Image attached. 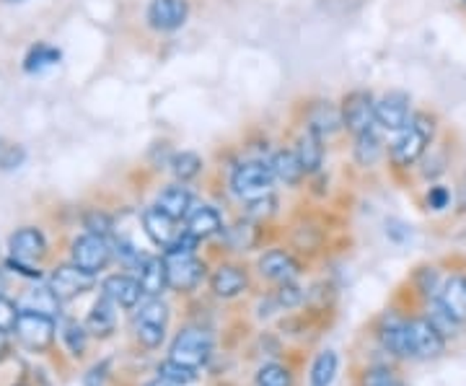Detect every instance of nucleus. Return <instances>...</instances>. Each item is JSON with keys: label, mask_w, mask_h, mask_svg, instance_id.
Here are the masks:
<instances>
[{"label": "nucleus", "mask_w": 466, "mask_h": 386, "mask_svg": "<svg viewBox=\"0 0 466 386\" xmlns=\"http://www.w3.org/2000/svg\"><path fill=\"white\" fill-rule=\"evenodd\" d=\"M435 133H438V117L431 112H412L410 122L401 127L394 143H391V164L397 168L417 167L422 161V156L433 148Z\"/></svg>", "instance_id": "1"}, {"label": "nucleus", "mask_w": 466, "mask_h": 386, "mask_svg": "<svg viewBox=\"0 0 466 386\" xmlns=\"http://www.w3.org/2000/svg\"><path fill=\"white\" fill-rule=\"evenodd\" d=\"M272 185H275V171H272L269 161L251 158V161H244V164L233 168L231 189L244 200L267 195L272 189Z\"/></svg>", "instance_id": "2"}, {"label": "nucleus", "mask_w": 466, "mask_h": 386, "mask_svg": "<svg viewBox=\"0 0 466 386\" xmlns=\"http://www.w3.org/2000/svg\"><path fill=\"white\" fill-rule=\"evenodd\" d=\"M339 112H342V127L352 137L376 127V99L366 88H355V91L345 94Z\"/></svg>", "instance_id": "3"}, {"label": "nucleus", "mask_w": 466, "mask_h": 386, "mask_svg": "<svg viewBox=\"0 0 466 386\" xmlns=\"http://www.w3.org/2000/svg\"><path fill=\"white\" fill-rule=\"evenodd\" d=\"M210 353H213V337L198 327H187L171 342V361L189 366V369L205 366Z\"/></svg>", "instance_id": "4"}, {"label": "nucleus", "mask_w": 466, "mask_h": 386, "mask_svg": "<svg viewBox=\"0 0 466 386\" xmlns=\"http://www.w3.org/2000/svg\"><path fill=\"white\" fill-rule=\"evenodd\" d=\"M407 350L410 358L431 361L446 350L443 332L431 320H407Z\"/></svg>", "instance_id": "5"}, {"label": "nucleus", "mask_w": 466, "mask_h": 386, "mask_svg": "<svg viewBox=\"0 0 466 386\" xmlns=\"http://www.w3.org/2000/svg\"><path fill=\"white\" fill-rule=\"evenodd\" d=\"M412 117V99L407 91H386L376 99V125L386 133H400Z\"/></svg>", "instance_id": "6"}, {"label": "nucleus", "mask_w": 466, "mask_h": 386, "mask_svg": "<svg viewBox=\"0 0 466 386\" xmlns=\"http://www.w3.org/2000/svg\"><path fill=\"white\" fill-rule=\"evenodd\" d=\"M167 272H168V288L174 290H192L200 286L205 278V265L198 259L195 252H167Z\"/></svg>", "instance_id": "7"}, {"label": "nucleus", "mask_w": 466, "mask_h": 386, "mask_svg": "<svg viewBox=\"0 0 466 386\" xmlns=\"http://www.w3.org/2000/svg\"><path fill=\"white\" fill-rule=\"evenodd\" d=\"M70 254H73V265H76V268L96 275L99 269H104L109 265V259H112V247H109L106 236L86 234L78 236V239L73 241V252Z\"/></svg>", "instance_id": "8"}, {"label": "nucleus", "mask_w": 466, "mask_h": 386, "mask_svg": "<svg viewBox=\"0 0 466 386\" xmlns=\"http://www.w3.org/2000/svg\"><path fill=\"white\" fill-rule=\"evenodd\" d=\"M16 337L32 350H45L55 340V321L47 314H36V311H26L21 309L16 321Z\"/></svg>", "instance_id": "9"}, {"label": "nucleus", "mask_w": 466, "mask_h": 386, "mask_svg": "<svg viewBox=\"0 0 466 386\" xmlns=\"http://www.w3.org/2000/svg\"><path fill=\"white\" fill-rule=\"evenodd\" d=\"M303 122H306L303 127L311 130V133H317L321 140L334 137L339 130H345V127H342V112H339V107L332 104V101L324 99L311 101V104L306 107Z\"/></svg>", "instance_id": "10"}, {"label": "nucleus", "mask_w": 466, "mask_h": 386, "mask_svg": "<svg viewBox=\"0 0 466 386\" xmlns=\"http://www.w3.org/2000/svg\"><path fill=\"white\" fill-rule=\"evenodd\" d=\"M189 18L187 0H150L148 24L156 32H177Z\"/></svg>", "instance_id": "11"}, {"label": "nucleus", "mask_w": 466, "mask_h": 386, "mask_svg": "<svg viewBox=\"0 0 466 386\" xmlns=\"http://www.w3.org/2000/svg\"><path fill=\"white\" fill-rule=\"evenodd\" d=\"M94 286V275L86 272V269L76 268V265H66V268H57L50 275V288L57 293L60 301L67 299H76L81 296L84 290Z\"/></svg>", "instance_id": "12"}, {"label": "nucleus", "mask_w": 466, "mask_h": 386, "mask_svg": "<svg viewBox=\"0 0 466 386\" xmlns=\"http://www.w3.org/2000/svg\"><path fill=\"white\" fill-rule=\"evenodd\" d=\"M177 223H179V220L171 218V216L164 213L158 205H153V208H148V210L143 213V229H146V234H148V239L153 244H158V247H164V249H168L184 231Z\"/></svg>", "instance_id": "13"}, {"label": "nucleus", "mask_w": 466, "mask_h": 386, "mask_svg": "<svg viewBox=\"0 0 466 386\" xmlns=\"http://www.w3.org/2000/svg\"><path fill=\"white\" fill-rule=\"evenodd\" d=\"M259 275L272 283H293L299 278V262L285 249H269L259 257Z\"/></svg>", "instance_id": "14"}, {"label": "nucleus", "mask_w": 466, "mask_h": 386, "mask_svg": "<svg viewBox=\"0 0 466 386\" xmlns=\"http://www.w3.org/2000/svg\"><path fill=\"white\" fill-rule=\"evenodd\" d=\"M101 290H104V296L109 301H115L122 309H133L140 301V296H146L143 288H140V280L130 278V275H109L101 283Z\"/></svg>", "instance_id": "15"}, {"label": "nucleus", "mask_w": 466, "mask_h": 386, "mask_svg": "<svg viewBox=\"0 0 466 386\" xmlns=\"http://www.w3.org/2000/svg\"><path fill=\"white\" fill-rule=\"evenodd\" d=\"M137 280H140V288H143L146 296H150V299L161 296L168 288L167 259L164 257H150V254H146L143 262L137 265Z\"/></svg>", "instance_id": "16"}, {"label": "nucleus", "mask_w": 466, "mask_h": 386, "mask_svg": "<svg viewBox=\"0 0 466 386\" xmlns=\"http://www.w3.org/2000/svg\"><path fill=\"white\" fill-rule=\"evenodd\" d=\"M438 303L451 320L464 324L466 321V275H451L449 280L441 286Z\"/></svg>", "instance_id": "17"}, {"label": "nucleus", "mask_w": 466, "mask_h": 386, "mask_svg": "<svg viewBox=\"0 0 466 386\" xmlns=\"http://www.w3.org/2000/svg\"><path fill=\"white\" fill-rule=\"evenodd\" d=\"M8 249H11L14 259L36 262V259H42L45 252H47V241H45L42 231H36V229H21V231H16V234L8 239Z\"/></svg>", "instance_id": "18"}, {"label": "nucleus", "mask_w": 466, "mask_h": 386, "mask_svg": "<svg viewBox=\"0 0 466 386\" xmlns=\"http://www.w3.org/2000/svg\"><path fill=\"white\" fill-rule=\"evenodd\" d=\"M210 286H213V293L220 296V299H236L238 293L247 290L249 278H247L244 269L236 268V265H220L210 278Z\"/></svg>", "instance_id": "19"}, {"label": "nucleus", "mask_w": 466, "mask_h": 386, "mask_svg": "<svg viewBox=\"0 0 466 386\" xmlns=\"http://www.w3.org/2000/svg\"><path fill=\"white\" fill-rule=\"evenodd\" d=\"M192 202H195L192 192L179 182V185H171L167 187V189H161V195H158L156 205H158L164 213H168L171 218L182 220L192 213Z\"/></svg>", "instance_id": "20"}, {"label": "nucleus", "mask_w": 466, "mask_h": 386, "mask_svg": "<svg viewBox=\"0 0 466 386\" xmlns=\"http://www.w3.org/2000/svg\"><path fill=\"white\" fill-rule=\"evenodd\" d=\"M269 164H272V171H275V179H280L288 187L300 185V179L306 177V168H303V164H300V158L296 156L293 148L275 151L272 158H269Z\"/></svg>", "instance_id": "21"}, {"label": "nucleus", "mask_w": 466, "mask_h": 386, "mask_svg": "<svg viewBox=\"0 0 466 386\" xmlns=\"http://www.w3.org/2000/svg\"><path fill=\"white\" fill-rule=\"evenodd\" d=\"M293 151H296V156L300 158L306 174H317L319 168H321V164H324V140H321L317 133L306 130V127H303V133L299 135Z\"/></svg>", "instance_id": "22"}, {"label": "nucleus", "mask_w": 466, "mask_h": 386, "mask_svg": "<svg viewBox=\"0 0 466 386\" xmlns=\"http://www.w3.org/2000/svg\"><path fill=\"white\" fill-rule=\"evenodd\" d=\"M187 231L195 236V239H210L223 231V218L216 208L210 205H200L195 208L189 216H187Z\"/></svg>", "instance_id": "23"}, {"label": "nucleus", "mask_w": 466, "mask_h": 386, "mask_svg": "<svg viewBox=\"0 0 466 386\" xmlns=\"http://www.w3.org/2000/svg\"><path fill=\"white\" fill-rule=\"evenodd\" d=\"M383 156V140L376 133V127H370L366 133L355 135V146H352V158L358 167H376L379 158Z\"/></svg>", "instance_id": "24"}, {"label": "nucleus", "mask_w": 466, "mask_h": 386, "mask_svg": "<svg viewBox=\"0 0 466 386\" xmlns=\"http://www.w3.org/2000/svg\"><path fill=\"white\" fill-rule=\"evenodd\" d=\"M168 167H171V174L177 177V182H192V179H198L202 171V158L195 151H179L171 156V161H168Z\"/></svg>", "instance_id": "25"}, {"label": "nucleus", "mask_w": 466, "mask_h": 386, "mask_svg": "<svg viewBox=\"0 0 466 386\" xmlns=\"http://www.w3.org/2000/svg\"><path fill=\"white\" fill-rule=\"evenodd\" d=\"M21 309L55 317V311L60 309V299H57V293H55L52 288H34V290H29V293L24 296Z\"/></svg>", "instance_id": "26"}, {"label": "nucleus", "mask_w": 466, "mask_h": 386, "mask_svg": "<svg viewBox=\"0 0 466 386\" xmlns=\"http://www.w3.org/2000/svg\"><path fill=\"white\" fill-rule=\"evenodd\" d=\"M115 301H109L106 296H101L99 301L94 303L91 317H88V330L96 335H109L115 330Z\"/></svg>", "instance_id": "27"}, {"label": "nucleus", "mask_w": 466, "mask_h": 386, "mask_svg": "<svg viewBox=\"0 0 466 386\" xmlns=\"http://www.w3.org/2000/svg\"><path fill=\"white\" fill-rule=\"evenodd\" d=\"M158 379H164L171 386H187L198 379V369H189V366H182V363L168 358L158 366Z\"/></svg>", "instance_id": "28"}, {"label": "nucleus", "mask_w": 466, "mask_h": 386, "mask_svg": "<svg viewBox=\"0 0 466 386\" xmlns=\"http://www.w3.org/2000/svg\"><path fill=\"white\" fill-rule=\"evenodd\" d=\"M337 373V355L334 350H324L311 366V386H329Z\"/></svg>", "instance_id": "29"}, {"label": "nucleus", "mask_w": 466, "mask_h": 386, "mask_svg": "<svg viewBox=\"0 0 466 386\" xmlns=\"http://www.w3.org/2000/svg\"><path fill=\"white\" fill-rule=\"evenodd\" d=\"M135 321L137 324H156V327H167L168 321V306L161 299H150L146 301L137 314H135Z\"/></svg>", "instance_id": "30"}, {"label": "nucleus", "mask_w": 466, "mask_h": 386, "mask_svg": "<svg viewBox=\"0 0 466 386\" xmlns=\"http://www.w3.org/2000/svg\"><path fill=\"white\" fill-rule=\"evenodd\" d=\"M57 63H60V50L47 47V45H39V47H34V50L29 52V57H26V70H29V73H42V70L57 66Z\"/></svg>", "instance_id": "31"}, {"label": "nucleus", "mask_w": 466, "mask_h": 386, "mask_svg": "<svg viewBox=\"0 0 466 386\" xmlns=\"http://www.w3.org/2000/svg\"><path fill=\"white\" fill-rule=\"evenodd\" d=\"M422 177H431V179H435L438 174H443L446 171V167H449V153H446V148L443 146H435L431 151L422 156Z\"/></svg>", "instance_id": "32"}, {"label": "nucleus", "mask_w": 466, "mask_h": 386, "mask_svg": "<svg viewBox=\"0 0 466 386\" xmlns=\"http://www.w3.org/2000/svg\"><path fill=\"white\" fill-rule=\"evenodd\" d=\"M275 208H278V200H275V195H259V198H251L247 200V208H244V216L249 220H267L272 213H275Z\"/></svg>", "instance_id": "33"}, {"label": "nucleus", "mask_w": 466, "mask_h": 386, "mask_svg": "<svg viewBox=\"0 0 466 386\" xmlns=\"http://www.w3.org/2000/svg\"><path fill=\"white\" fill-rule=\"evenodd\" d=\"M257 384L259 386H290V373L278 363L262 366L257 373Z\"/></svg>", "instance_id": "34"}, {"label": "nucleus", "mask_w": 466, "mask_h": 386, "mask_svg": "<svg viewBox=\"0 0 466 386\" xmlns=\"http://www.w3.org/2000/svg\"><path fill=\"white\" fill-rule=\"evenodd\" d=\"M425 205L428 210L433 213H443L451 208V189L443 185H433L428 192H425Z\"/></svg>", "instance_id": "35"}, {"label": "nucleus", "mask_w": 466, "mask_h": 386, "mask_svg": "<svg viewBox=\"0 0 466 386\" xmlns=\"http://www.w3.org/2000/svg\"><path fill=\"white\" fill-rule=\"evenodd\" d=\"M135 335L143 345L148 348H158L164 342V335H167V327H156V324H137L135 321Z\"/></svg>", "instance_id": "36"}, {"label": "nucleus", "mask_w": 466, "mask_h": 386, "mask_svg": "<svg viewBox=\"0 0 466 386\" xmlns=\"http://www.w3.org/2000/svg\"><path fill=\"white\" fill-rule=\"evenodd\" d=\"M63 340H66L67 350L73 355H81L86 350V330L84 327H78V324H66V330H63Z\"/></svg>", "instance_id": "37"}, {"label": "nucleus", "mask_w": 466, "mask_h": 386, "mask_svg": "<svg viewBox=\"0 0 466 386\" xmlns=\"http://www.w3.org/2000/svg\"><path fill=\"white\" fill-rule=\"evenodd\" d=\"M24 161V151L16 143H8L0 137V168H18Z\"/></svg>", "instance_id": "38"}, {"label": "nucleus", "mask_w": 466, "mask_h": 386, "mask_svg": "<svg viewBox=\"0 0 466 386\" xmlns=\"http://www.w3.org/2000/svg\"><path fill=\"white\" fill-rule=\"evenodd\" d=\"M18 314L21 311L16 309V303L0 296V332H14L16 330Z\"/></svg>", "instance_id": "39"}, {"label": "nucleus", "mask_w": 466, "mask_h": 386, "mask_svg": "<svg viewBox=\"0 0 466 386\" xmlns=\"http://www.w3.org/2000/svg\"><path fill=\"white\" fill-rule=\"evenodd\" d=\"M363 386H404L391 373V371H386V369H373V371H368L366 373V379H363Z\"/></svg>", "instance_id": "40"}, {"label": "nucleus", "mask_w": 466, "mask_h": 386, "mask_svg": "<svg viewBox=\"0 0 466 386\" xmlns=\"http://www.w3.org/2000/svg\"><path fill=\"white\" fill-rule=\"evenodd\" d=\"M86 229H88V234L106 236L112 231V218L104 216V213H91V216L86 218Z\"/></svg>", "instance_id": "41"}, {"label": "nucleus", "mask_w": 466, "mask_h": 386, "mask_svg": "<svg viewBox=\"0 0 466 386\" xmlns=\"http://www.w3.org/2000/svg\"><path fill=\"white\" fill-rule=\"evenodd\" d=\"M278 299L283 306H296L300 301V288L293 286V283H283L280 286V293H278Z\"/></svg>", "instance_id": "42"}, {"label": "nucleus", "mask_w": 466, "mask_h": 386, "mask_svg": "<svg viewBox=\"0 0 466 386\" xmlns=\"http://www.w3.org/2000/svg\"><path fill=\"white\" fill-rule=\"evenodd\" d=\"M456 208L466 213V168L461 171V177H459V187H456Z\"/></svg>", "instance_id": "43"}, {"label": "nucleus", "mask_w": 466, "mask_h": 386, "mask_svg": "<svg viewBox=\"0 0 466 386\" xmlns=\"http://www.w3.org/2000/svg\"><path fill=\"white\" fill-rule=\"evenodd\" d=\"M106 371V366H96V369H91V373L86 376V386H101L104 384V373Z\"/></svg>", "instance_id": "44"}, {"label": "nucleus", "mask_w": 466, "mask_h": 386, "mask_svg": "<svg viewBox=\"0 0 466 386\" xmlns=\"http://www.w3.org/2000/svg\"><path fill=\"white\" fill-rule=\"evenodd\" d=\"M5 348H8V340H5V332H0V355L5 353Z\"/></svg>", "instance_id": "45"}, {"label": "nucleus", "mask_w": 466, "mask_h": 386, "mask_svg": "<svg viewBox=\"0 0 466 386\" xmlns=\"http://www.w3.org/2000/svg\"><path fill=\"white\" fill-rule=\"evenodd\" d=\"M3 290H5V275H3V269H0V296H3Z\"/></svg>", "instance_id": "46"}, {"label": "nucleus", "mask_w": 466, "mask_h": 386, "mask_svg": "<svg viewBox=\"0 0 466 386\" xmlns=\"http://www.w3.org/2000/svg\"><path fill=\"white\" fill-rule=\"evenodd\" d=\"M146 386H171V384H167L164 379H156V381H150V384H146Z\"/></svg>", "instance_id": "47"}, {"label": "nucleus", "mask_w": 466, "mask_h": 386, "mask_svg": "<svg viewBox=\"0 0 466 386\" xmlns=\"http://www.w3.org/2000/svg\"><path fill=\"white\" fill-rule=\"evenodd\" d=\"M464 3H466V0H464Z\"/></svg>", "instance_id": "48"}]
</instances>
